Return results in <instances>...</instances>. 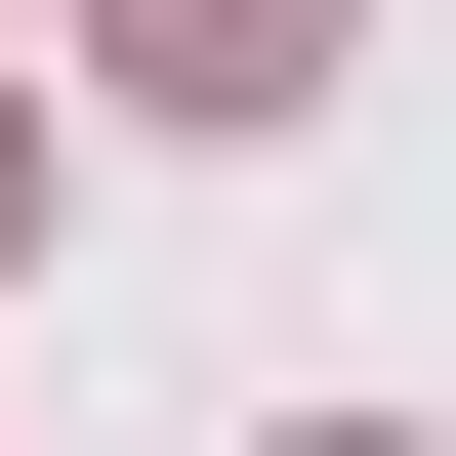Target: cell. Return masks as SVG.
Here are the masks:
<instances>
[{"mask_svg": "<svg viewBox=\"0 0 456 456\" xmlns=\"http://www.w3.org/2000/svg\"><path fill=\"white\" fill-rule=\"evenodd\" d=\"M84 42H125V84H167V125H290V84H332V42H373V0H84Z\"/></svg>", "mask_w": 456, "mask_h": 456, "instance_id": "cell-1", "label": "cell"}, {"mask_svg": "<svg viewBox=\"0 0 456 456\" xmlns=\"http://www.w3.org/2000/svg\"><path fill=\"white\" fill-rule=\"evenodd\" d=\"M0 208H42V125H0Z\"/></svg>", "mask_w": 456, "mask_h": 456, "instance_id": "cell-2", "label": "cell"}, {"mask_svg": "<svg viewBox=\"0 0 456 456\" xmlns=\"http://www.w3.org/2000/svg\"><path fill=\"white\" fill-rule=\"evenodd\" d=\"M332 456H415V415H332Z\"/></svg>", "mask_w": 456, "mask_h": 456, "instance_id": "cell-3", "label": "cell"}]
</instances>
